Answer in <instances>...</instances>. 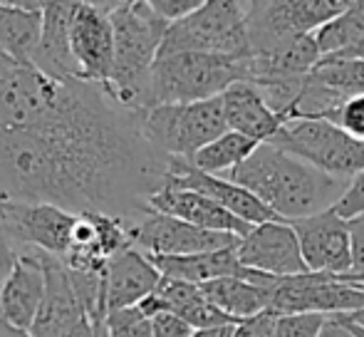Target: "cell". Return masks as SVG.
<instances>
[{"instance_id":"2","label":"cell","mask_w":364,"mask_h":337,"mask_svg":"<svg viewBox=\"0 0 364 337\" xmlns=\"http://www.w3.org/2000/svg\"><path fill=\"white\" fill-rule=\"evenodd\" d=\"M223 178L248 188L288 223L335 208L350 186L275 144H260L245 164Z\"/></svg>"},{"instance_id":"9","label":"cell","mask_w":364,"mask_h":337,"mask_svg":"<svg viewBox=\"0 0 364 337\" xmlns=\"http://www.w3.org/2000/svg\"><path fill=\"white\" fill-rule=\"evenodd\" d=\"M77 218L80 216L50 203L0 201V223L20 251L35 248L60 260L70 251Z\"/></svg>"},{"instance_id":"41","label":"cell","mask_w":364,"mask_h":337,"mask_svg":"<svg viewBox=\"0 0 364 337\" xmlns=\"http://www.w3.org/2000/svg\"><path fill=\"white\" fill-rule=\"evenodd\" d=\"M335 320H337V323H340V325H345V328L350 330V333L355 335V337H364V330H360V328H357V325H352V323H347L345 318H337V315H335Z\"/></svg>"},{"instance_id":"16","label":"cell","mask_w":364,"mask_h":337,"mask_svg":"<svg viewBox=\"0 0 364 337\" xmlns=\"http://www.w3.org/2000/svg\"><path fill=\"white\" fill-rule=\"evenodd\" d=\"M45 288H48L45 253L35 251V248L20 251L13 273L0 288V320L30 333L40 308H43Z\"/></svg>"},{"instance_id":"13","label":"cell","mask_w":364,"mask_h":337,"mask_svg":"<svg viewBox=\"0 0 364 337\" xmlns=\"http://www.w3.org/2000/svg\"><path fill=\"white\" fill-rule=\"evenodd\" d=\"M117 3H80L73 20V55L77 75L85 82L109 85L114 70V25L112 10Z\"/></svg>"},{"instance_id":"5","label":"cell","mask_w":364,"mask_h":337,"mask_svg":"<svg viewBox=\"0 0 364 337\" xmlns=\"http://www.w3.org/2000/svg\"><path fill=\"white\" fill-rule=\"evenodd\" d=\"M178 53H206L223 58H250L245 3L208 0L188 18L171 23L164 38L159 58Z\"/></svg>"},{"instance_id":"10","label":"cell","mask_w":364,"mask_h":337,"mask_svg":"<svg viewBox=\"0 0 364 337\" xmlns=\"http://www.w3.org/2000/svg\"><path fill=\"white\" fill-rule=\"evenodd\" d=\"M129 241L146 255H193L235 248L240 238L230 233L203 231L186 221L149 211L129 223Z\"/></svg>"},{"instance_id":"23","label":"cell","mask_w":364,"mask_h":337,"mask_svg":"<svg viewBox=\"0 0 364 337\" xmlns=\"http://www.w3.org/2000/svg\"><path fill=\"white\" fill-rule=\"evenodd\" d=\"M45 3H0V50L20 65H33L43 35Z\"/></svg>"},{"instance_id":"36","label":"cell","mask_w":364,"mask_h":337,"mask_svg":"<svg viewBox=\"0 0 364 337\" xmlns=\"http://www.w3.org/2000/svg\"><path fill=\"white\" fill-rule=\"evenodd\" d=\"M18 258H20V248L15 246L13 238L5 233L3 223H0V288H3V283L10 278Z\"/></svg>"},{"instance_id":"6","label":"cell","mask_w":364,"mask_h":337,"mask_svg":"<svg viewBox=\"0 0 364 337\" xmlns=\"http://www.w3.org/2000/svg\"><path fill=\"white\" fill-rule=\"evenodd\" d=\"M350 0H263L245 3L250 58L283 48L302 35H315L340 18Z\"/></svg>"},{"instance_id":"34","label":"cell","mask_w":364,"mask_h":337,"mask_svg":"<svg viewBox=\"0 0 364 337\" xmlns=\"http://www.w3.org/2000/svg\"><path fill=\"white\" fill-rule=\"evenodd\" d=\"M151 325H154V337H193V333H196L186 320H181L173 313L159 315V318L151 320Z\"/></svg>"},{"instance_id":"1","label":"cell","mask_w":364,"mask_h":337,"mask_svg":"<svg viewBox=\"0 0 364 337\" xmlns=\"http://www.w3.org/2000/svg\"><path fill=\"white\" fill-rule=\"evenodd\" d=\"M144 114L107 85L48 77L0 50V201L134 223L173 161L146 139Z\"/></svg>"},{"instance_id":"14","label":"cell","mask_w":364,"mask_h":337,"mask_svg":"<svg viewBox=\"0 0 364 337\" xmlns=\"http://www.w3.org/2000/svg\"><path fill=\"white\" fill-rule=\"evenodd\" d=\"M238 258L245 270H255L270 278H295L310 273L295 231L285 221L250 228L248 236L238 243Z\"/></svg>"},{"instance_id":"4","label":"cell","mask_w":364,"mask_h":337,"mask_svg":"<svg viewBox=\"0 0 364 337\" xmlns=\"http://www.w3.org/2000/svg\"><path fill=\"white\" fill-rule=\"evenodd\" d=\"M245 60L206 53H178L159 58L149 85V109L159 105H193L223 97L235 82H245Z\"/></svg>"},{"instance_id":"21","label":"cell","mask_w":364,"mask_h":337,"mask_svg":"<svg viewBox=\"0 0 364 337\" xmlns=\"http://www.w3.org/2000/svg\"><path fill=\"white\" fill-rule=\"evenodd\" d=\"M223 112L230 132L248 137L258 144H270L285 127L283 117L268 107L253 82H235L223 92Z\"/></svg>"},{"instance_id":"38","label":"cell","mask_w":364,"mask_h":337,"mask_svg":"<svg viewBox=\"0 0 364 337\" xmlns=\"http://www.w3.org/2000/svg\"><path fill=\"white\" fill-rule=\"evenodd\" d=\"M0 337H33L28 330H20V328H13L10 323L0 320Z\"/></svg>"},{"instance_id":"35","label":"cell","mask_w":364,"mask_h":337,"mask_svg":"<svg viewBox=\"0 0 364 337\" xmlns=\"http://www.w3.org/2000/svg\"><path fill=\"white\" fill-rule=\"evenodd\" d=\"M350 231H352V253H355V265H352L350 278L355 283L364 285V213L350 221Z\"/></svg>"},{"instance_id":"25","label":"cell","mask_w":364,"mask_h":337,"mask_svg":"<svg viewBox=\"0 0 364 337\" xmlns=\"http://www.w3.org/2000/svg\"><path fill=\"white\" fill-rule=\"evenodd\" d=\"M258 146V141L248 139V137L238 134V132H225L216 141H211L201 151H196L188 159V164L203 173H211V176H225L233 168L245 164L255 154Z\"/></svg>"},{"instance_id":"17","label":"cell","mask_w":364,"mask_h":337,"mask_svg":"<svg viewBox=\"0 0 364 337\" xmlns=\"http://www.w3.org/2000/svg\"><path fill=\"white\" fill-rule=\"evenodd\" d=\"M149 208L159 211L164 216L178 218V221H186L196 228L203 231H216V233H230V236H248L250 223L235 218L233 213H228L223 206H218L213 198L203 196L191 188L173 186V183H164L161 191H156L149 198Z\"/></svg>"},{"instance_id":"29","label":"cell","mask_w":364,"mask_h":337,"mask_svg":"<svg viewBox=\"0 0 364 337\" xmlns=\"http://www.w3.org/2000/svg\"><path fill=\"white\" fill-rule=\"evenodd\" d=\"M327 323H330V318L320 313L278 315L273 337H320Z\"/></svg>"},{"instance_id":"22","label":"cell","mask_w":364,"mask_h":337,"mask_svg":"<svg viewBox=\"0 0 364 337\" xmlns=\"http://www.w3.org/2000/svg\"><path fill=\"white\" fill-rule=\"evenodd\" d=\"M164 278L183 280V283L203 285L218 278H245L240 265L238 246L225 251L193 253V255H149Z\"/></svg>"},{"instance_id":"39","label":"cell","mask_w":364,"mask_h":337,"mask_svg":"<svg viewBox=\"0 0 364 337\" xmlns=\"http://www.w3.org/2000/svg\"><path fill=\"white\" fill-rule=\"evenodd\" d=\"M332 58H355V60H364V40L355 48H350L347 53H340V55H332Z\"/></svg>"},{"instance_id":"30","label":"cell","mask_w":364,"mask_h":337,"mask_svg":"<svg viewBox=\"0 0 364 337\" xmlns=\"http://www.w3.org/2000/svg\"><path fill=\"white\" fill-rule=\"evenodd\" d=\"M325 119L332 122L335 127H340L342 132H347L352 139L364 141V95L345 100L335 112H330Z\"/></svg>"},{"instance_id":"7","label":"cell","mask_w":364,"mask_h":337,"mask_svg":"<svg viewBox=\"0 0 364 337\" xmlns=\"http://www.w3.org/2000/svg\"><path fill=\"white\" fill-rule=\"evenodd\" d=\"M146 139L168 159L188 161L196 151L216 141L228 129L223 100L193 102V105H159L144 114Z\"/></svg>"},{"instance_id":"18","label":"cell","mask_w":364,"mask_h":337,"mask_svg":"<svg viewBox=\"0 0 364 337\" xmlns=\"http://www.w3.org/2000/svg\"><path fill=\"white\" fill-rule=\"evenodd\" d=\"M136 308L146 315L149 320L159 318L164 313H173L181 320H186L193 330H213V328H225V325H235L228 315H223L211 300L206 298V293L201 290V285L183 283V280H171L164 278L161 285L156 288V293H151L146 300H141Z\"/></svg>"},{"instance_id":"8","label":"cell","mask_w":364,"mask_h":337,"mask_svg":"<svg viewBox=\"0 0 364 337\" xmlns=\"http://www.w3.org/2000/svg\"><path fill=\"white\" fill-rule=\"evenodd\" d=\"M270 144L347 183L364 171V141L352 139L327 119L288 122Z\"/></svg>"},{"instance_id":"40","label":"cell","mask_w":364,"mask_h":337,"mask_svg":"<svg viewBox=\"0 0 364 337\" xmlns=\"http://www.w3.org/2000/svg\"><path fill=\"white\" fill-rule=\"evenodd\" d=\"M337 318H345L347 323H352L360 330H364V310H357V313H352V315H337Z\"/></svg>"},{"instance_id":"28","label":"cell","mask_w":364,"mask_h":337,"mask_svg":"<svg viewBox=\"0 0 364 337\" xmlns=\"http://www.w3.org/2000/svg\"><path fill=\"white\" fill-rule=\"evenodd\" d=\"M107 337H154L151 320L139 308H122L109 310L105 320Z\"/></svg>"},{"instance_id":"27","label":"cell","mask_w":364,"mask_h":337,"mask_svg":"<svg viewBox=\"0 0 364 337\" xmlns=\"http://www.w3.org/2000/svg\"><path fill=\"white\" fill-rule=\"evenodd\" d=\"M310 82L335 92L342 100L364 95V60L322 58L310 73Z\"/></svg>"},{"instance_id":"11","label":"cell","mask_w":364,"mask_h":337,"mask_svg":"<svg viewBox=\"0 0 364 337\" xmlns=\"http://www.w3.org/2000/svg\"><path fill=\"white\" fill-rule=\"evenodd\" d=\"M45 275H48V288L45 300L35 318L30 335L33 337H97L102 325H95L82 308L77 298L70 273L65 263L55 255L45 253Z\"/></svg>"},{"instance_id":"37","label":"cell","mask_w":364,"mask_h":337,"mask_svg":"<svg viewBox=\"0 0 364 337\" xmlns=\"http://www.w3.org/2000/svg\"><path fill=\"white\" fill-rule=\"evenodd\" d=\"M320 337H355L350 333V330L345 328V325H340L335 318H330V323H327V328L322 330V335Z\"/></svg>"},{"instance_id":"3","label":"cell","mask_w":364,"mask_h":337,"mask_svg":"<svg viewBox=\"0 0 364 337\" xmlns=\"http://www.w3.org/2000/svg\"><path fill=\"white\" fill-rule=\"evenodd\" d=\"M112 25H114V70L107 87L129 109H149V85L168 23L154 13L149 0H136V3H117L112 10Z\"/></svg>"},{"instance_id":"33","label":"cell","mask_w":364,"mask_h":337,"mask_svg":"<svg viewBox=\"0 0 364 337\" xmlns=\"http://www.w3.org/2000/svg\"><path fill=\"white\" fill-rule=\"evenodd\" d=\"M275 320H278V315L270 310L255 315V318L240 320L233 325V337H273Z\"/></svg>"},{"instance_id":"15","label":"cell","mask_w":364,"mask_h":337,"mask_svg":"<svg viewBox=\"0 0 364 337\" xmlns=\"http://www.w3.org/2000/svg\"><path fill=\"white\" fill-rule=\"evenodd\" d=\"M166 183L181 188H191L198 191L203 196L213 198L218 206H223L228 213H233L235 218L250 223V226H263V223H280L283 218L268 208L258 196L248 191V188L238 186V183L228 181L223 176H211V173H203L198 168H193L188 161L183 159H173L171 161V171H168ZM288 223V221H285Z\"/></svg>"},{"instance_id":"31","label":"cell","mask_w":364,"mask_h":337,"mask_svg":"<svg viewBox=\"0 0 364 337\" xmlns=\"http://www.w3.org/2000/svg\"><path fill=\"white\" fill-rule=\"evenodd\" d=\"M335 208L342 218H347V221L362 216L364 213V171L352 178L350 186H347V191H345V196L337 201Z\"/></svg>"},{"instance_id":"19","label":"cell","mask_w":364,"mask_h":337,"mask_svg":"<svg viewBox=\"0 0 364 337\" xmlns=\"http://www.w3.org/2000/svg\"><path fill=\"white\" fill-rule=\"evenodd\" d=\"M80 3H45L43 8V35L33 68L55 80H80L73 55V20Z\"/></svg>"},{"instance_id":"26","label":"cell","mask_w":364,"mask_h":337,"mask_svg":"<svg viewBox=\"0 0 364 337\" xmlns=\"http://www.w3.org/2000/svg\"><path fill=\"white\" fill-rule=\"evenodd\" d=\"M315 40L322 58L347 53L350 48L360 45L364 40V0H350V5L340 18L317 30Z\"/></svg>"},{"instance_id":"12","label":"cell","mask_w":364,"mask_h":337,"mask_svg":"<svg viewBox=\"0 0 364 337\" xmlns=\"http://www.w3.org/2000/svg\"><path fill=\"white\" fill-rule=\"evenodd\" d=\"M292 231L300 243L302 258L310 273L347 275L355 265L352 253V231L350 221L337 213V208L317 213L310 218L290 221Z\"/></svg>"},{"instance_id":"32","label":"cell","mask_w":364,"mask_h":337,"mask_svg":"<svg viewBox=\"0 0 364 337\" xmlns=\"http://www.w3.org/2000/svg\"><path fill=\"white\" fill-rule=\"evenodd\" d=\"M149 5H151L159 18H164L171 25V23H178V20L188 18L191 13H196L203 3L201 0H149Z\"/></svg>"},{"instance_id":"24","label":"cell","mask_w":364,"mask_h":337,"mask_svg":"<svg viewBox=\"0 0 364 337\" xmlns=\"http://www.w3.org/2000/svg\"><path fill=\"white\" fill-rule=\"evenodd\" d=\"M201 290L233 323L255 318V315L268 310L265 290L255 283H248L245 278H218L211 283H203Z\"/></svg>"},{"instance_id":"20","label":"cell","mask_w":364,"mask_h":337,"mask_svg":"<svg viewBox=\"0 0 364 337\" xmlns=\"http://www.w3.org/2000/svg\"><path fill=\"white\" fill-rule=\"evenodd\" d=\"M164 275L146 253L129 246L109 260L107 268V308H134L161 285Z\"/></svg>"}]
</instances>
